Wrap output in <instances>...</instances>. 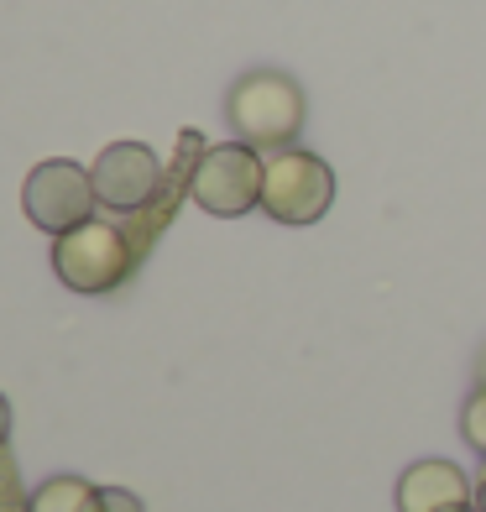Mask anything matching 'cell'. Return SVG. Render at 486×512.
<instances>
[{"mask_svg": "<svg viewBox=\"0 0 486 512\" xmlns=\"http://www.w3.org/2000/svg\"><path fill=\"white\" fill-rule=\"evenodd\" d=\"M225 121L236 131V142L257 152H283L304 131V89L277 68H251V74L230 84Z\"/></svg>", "mask_w": 486, "mask_h": 512, "instance_id": "6da1fadb", "label": "cell"}, {"mask_svg": "<svg viewBox=\"0 0 486 512\" xmlns=\"http://www.w3.org/2000/svg\"><path fill=\"white\" fill-rule=\"evenodd\" d=\"M136 251L142 246H136L121 225L95 215V220L74 225L68 236H53V272H58V283L74 288V293H110L131 277Z\"/></svg>", "mask_w": 486, "mask_h": 512, "instance_id": "7a4b0ae2", "label": "cell"}, {"mask_svg": "<svg viewBox=\"0 0 486 512\" xmlns=\"http://www.w3.org/2000/svg\"><path fill=\"white\" fill-rule=\"evenodd\" d=\"M262 173H267V157L246 142L204 147L189 178V199L215 220H241L251 209H262Z\"/></svg>", "mask_w": 486, "mask_h": 512, "instance_id": "3957f363", "label": "cell"}, {"mask_svg": "<svg viewBox=\"0 0 486 512\" xmlns=\"http://www.w3.org/2000/svg\"><path fill=\"white\" fill-rule=\"evenodd\" d=\"M335 199V173L330 162L304 152V147H283L267 152V173H262V209L277 225H314Z\"/></svg>", "mask_w": 486, "mask_h": 512, "instance_id": "277c9868", "label": "cell"}, {"mask_svg": "<svg viewBox=\"0 0 486 512\" xmlns=\"http://www.w3.org/2000/svg\"><path fill=\"white\" fill-rule=\"evenodd\" d=\"M95 173L79 168V162H37L27 173V189H21V209H27V220L37 230H48V236H68L74 225L95 220Z\"/></svg>", "mask_w": 486, "mask_h": 512, "instance_id": "5b68a950", "label": "cell"}, {"mask_svg": "<svg viewBox=\"0 0 486 512\" xmlns=\"http://www.w3.org/2000/svg\"><path fill=\"white\" fill-rule=\"evenodd\" d=\"M89 173H95L100 204L115 209V215H142V209H152L162 199V183H168V173H162V162L147 142H110Z\"/></svg>", "mask_w": 486, "mask_h": 512, "instance_id": "8992f818", "label": "cell"}, {"mask_svg": "<svg viewBox=\"0 0 486 512\" xmlns=\"http://www.w3.org/2000/svg\"><path fill=\"white\" fill-rule=\"evenodd\" d=\"M476 502L455 460H419L398 476V512H466Z\"/></svg>", "mask_w": 486, "mask_h": 512, "instance_id": "52a82bcc", "label": "cell"}, {"mask_svg": "<svg viewBox=\"0 0 486 512\" xmlns=\"http://www.w3.org/2000/svg\"><path fill=\"white\" fill-rule=\"evenodd\" d=\"M27 512H100V486H89L84 476H53L32 492Z\"/></svg>", "mask_w": 486, "mask_h": 512, "instance_id": "ba28073f", "label": "cell"}, {"mask_svg": "<svg viewBox=\"0 0 486 512\" xmlns=\"http://www.w3.org/2000/svg\"><path fill=\"white\" fill-rule=\"evenodd\" d=\"M460 434H466V445L476 455H486V382L466 398V408H460Z\"/></svg>", "mask_w": 486, "mask_h": 512, "instance_id": "9c48e42d", "label": "cell"}, {"mask_svg": "<svg viewBox=\"0 0 486 512\" xmlns=\"http://www.w3.org/2000/svg\"><path fill=\"white\" fill-rule=\"evenodd\" d=\"M100 512H147V507L126 486H100Z\"/></svg>", "mask_w": 486, "mask_h": 512, "instance_id": "30bf717a", "label": "cell"}, {"mask_svg": "<svg viewBox=\"0 0 486 512\" xmlns=\"http://www.w3.org/2000/svg\"><path fill=\"white\" fill-rule=\"evenodd\" d=\"M6 439H11V403L0 398V450H6Z\"/></svg>", "mask_w": 486, "mask_h": 512, "instance_id": "8fae6325", "label": "cell"}, {"mask_svg": "<svg viewBox=\"0 0 486 512\" xmlns=\"http://www.w3.org/2000/svg\"><path fill=\"white\" fill-rule=\"evenodd\" d=\"M476 507H481V512H486V476H481V481H476Z\"/></svg>", "mask_w": 486, "mask_h": 512, "instance_id": "7c38bea8", "label": "cell"}, {"mask_svg": "<svg viewBox=\"0 0 486 512\" xmlns=\"http://www.w3.org/2000/svg\"><path fill=\"white\" fill-rule=\"evenodd\" d=\"M466 512H481V507H476V502H471V507H466Z\"/></svg>", "mask_w": 486, "mask_h": 512, "instance_id": "4fadbf2b", "label": "cell"}]
</instances>
